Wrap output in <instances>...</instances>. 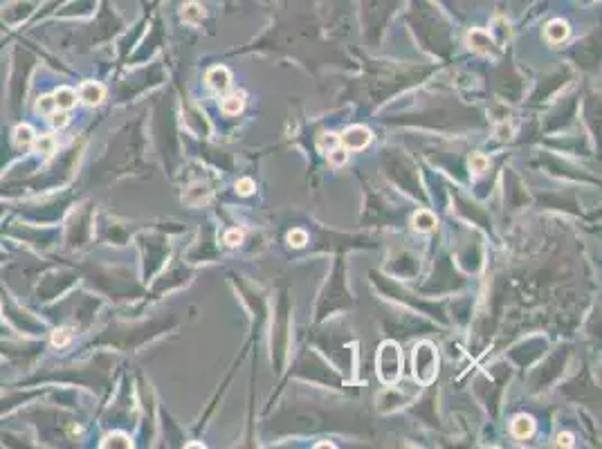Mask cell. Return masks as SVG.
Instances as JSON below:
<instances>
[{
	"mask_svg": "<svg viewBox=\"0 0 602 449\" xmlns=\"http://www.w3.org/2000/svg\"><path fill=\"white\" fill-rule=\"evenodd\" d=\"M16 142L18 144H30L32 142V128L30 126H18L16 128Z\"/></svg>",
	"mask_w": 602,
	"mask_h": 449,
	"instance_id": "obj_16",
	"label": "cell"
},
{
	"mask_svg": "<svg viewBox=\"0 0 602 449\" xmlns=\"http://www.w3.org/2000/svg\"><path fill=\"white\" fill-rule=\"evenodd\" d=\"M470 169L474 171V173H483L488 169V158L486 155H472L470 158Z\"/></svg>",
	"mask_w": 602,
	"mask_h": 449,
	"instance_id": "obj_15",
	"label": "cell"
},
{
	"mask_svg": "<svg viewBox=\"0 0 602 449\" xmlns=\"http://www.w3.org/2000/svg\"><path fill=\"white\" fill-rule=\"evenodd\" d=\"M439 373V353L430 342H423L414 348V375L421 384H432Z\"/></svg>",
	"mask_w": 602,
	"mask_h": 449,
	"instance_id": "obj_2",
	"label": "cell"
},
{
	"mask_svg": "<svg viewBox=\"0 0 602 449\" xmlns=\"http://www.w3.org/2000/svg\"><path fill=\"white\" fill-rule=\"evenodd\" d=\"M131 447V441H129V436L126 434H111L106 438V443H104V447Z\"/></svg>",
	"mask_w": 602,
	"mask_h": 449,
	"instance_id": "obj_14",
	"label": "cell"
},
{
	"mask_svg": "<svg viewBox=\"0 0 602 449\" xmlns=\"http://www.w3.org/2000/svg\"><path fill=\"white\" fill-rule=\"evenodd\" d=\"M236 191H239L241 196H250L254 191V182L250 178H241L239 182H236Z\"/></svg>",
	"mask_w": 602,
	"mask_h": 449,
	"instance_id": "obj_17",
	"label": "cell"
},
{
	"mask_svg": "<svg viewBox=\"0 0 602 449\" xmlns=\"http://www.w3.org/2000/svg\"><path fill=\"white\" fill-rule=\"evenodd\" d=\"M328 158H331L333 164H344L346 162V149H335L328 153Z\"/></svg>",
	"mask_w": 602,
	"mask_h": 449,
	"instance_id": "obj_21",
	"label": "cell"
},
{
	"mask_svg": "<svg viewBox=\"0 0 602 449\" xmlns=\"http://www.w3.org/2000/svg\"><path fill=\"white\" fill-rule=\"evenodd\" d=\"M54 108H57V104H54V97H41L39 111H43V113H52Z\"/></svg>",
	"mask_w": 602,
	"mask_h": 449,
	"instance_id": "obj_20",
	"label": "cell"
},
{
	"mask_svg": "<svg viewBox=\"0 0 602 449\" xmlns=\"http://www.w3.org/2000/svg\"><path fill=\"white\" fill-rule=\"evenodd\" d=\"M104 95H106L104 86L102 84H95V81H90V84H84V88H81V93H79V97L84 99V102L88 106H97L104 99Z\"/></svg>",
	"mask_w": 602,
	"mask_h": 449,
	"instance_id": "obj_6",
	"label": "cell"
},
{
	"mask_svg": "<svg viewBox=\"0 0 602 449\" xmlns=\"http://www.w3.org/2000/svg\"><path fill=\"white\" fill-rule=\"evenodd\" d=\"M207 84L212 86L214 90H218V93H225V90L230 88V84H232V75H230V70L223 68V66L212 68V70L207 72Z\"/></svg>",
	"mask_w": 602,
	"mask_h": 449,
	"instance_id": "obj_4",
	"label": "cell"
},
{
	"mask_svg": "<svg viewBox=\"0 0 602 449\" xmlns=\"http://www.w3.org/2000/svg\"><path fill=\"white\" fill-rule=\"evenodd\" d=\"M52 124L54 126H66L68 124V115L66 113H52Z\"/></svg>",
	"mask_w": 602,
	"mask_h": 449,
	"instance_id": "obj_22",
	"label": "cell"
},
{
	"mask_svg": "<svg viewBox=\"0 0 602 449\" xmlns=\"http://www.w3.org/2000/svg\"><path fill=\"white\" fill-rule=\"evenodd\" d=\"M412 225L416 232H432L436 227V216L432 212H427V209H421V212L412 218Z\"/></svg>",
	"mask_w": 602,
	"mask_h": 449,
	"instance_id": "obj_8",
	"label": "cell"
},
{
	"mask_svg": "<svg viewBox=\"0 0 602 449\" xmlns=\"http://www.w3.org/2000/svg\"><path fill=\"white\" fill-rule=\"evenodd\" d=\"M205 18V9L200 3H196V0H191V3H187L185 7H182V21L189 23V25H198L200 21Z\"/></svg>",
	"mask_w": 602,
	"mask_h": 449,
	"instance_id": "obj_7",
	"label": "cell"
},
{
	"mask_svg": "<svg viewBox=\"0 0 602 449\" xmlns=\"http://www.w3.org/2000/svg\"><path fill=\"white\" fill-rule=\"evenodd\" d=\"M371 140H373V135L369 128H364V126H353L344 135H340V144L346 151H362L364 146L371 144Z\"/></svg>",
	"mask_w": 602,
	"mask_h": 449,
	"instance_id": "obj_3",
	"label": "cell"
},
{
	"mask_svg": "<svg viewBox=\"0 0 602 449\" xmlns=\"http://www.w3.org/2000/svg\"><path fill=\"white\" fill-rule=\"evenodd\" d=\"M54 146H57V142L52 140L50 135H41L39 140L34 142V149L39 151V153H45V155H50V153H54Z\"/></svg>",
	"mask_w": 602,
	"mask_h": 449,
	"instance_id": "obj_12",
	"label": "cell"
},
{
	"mask_svg": "<svg viewBox=\"0 0 602 449\" xmlns=\"http://www.w3.org/2000/svg\"><path fill=\"white\" fill-rule=\"evenodd\" d=\"M243 241V232L241 229H230V232L225 234V243L227 245H239Z\"/></svg>",
	"mask_w": 602,
	"mask_h": 449,
	"instance_id": "obj_19",
	"label": "cell"
},
{
	"mask_svg": "<svg viewBox=\"0 0 602 449\" xmlns=\"http://www.w3.org/2000/svg\"><path fill=\"white\" fill-rule=\"evenodd\" d=\"M378 378L385 384H396L403 375V353L396 342H385L378 351Z\"/></svg>",
	"mask_w": 602,
	"mask_h": 449,
	"instance_id": "obj_1",
	"label": "cell"
},
{
	"mask_svg": "<svg viewBox=\"0 0 602 449\" xmlns=\"http://www.w3.org/2000/svg\"><path fill=\"white\" fill-rule=\"evenodd\" d=\"M54 104H57V108H63V111H70L72 106H77V93L72 88H59L57 95H54Z\"/></svg>",
	"mask_w": 602,
	"mask_h": 449,
	"instance_id": "obj_9",
	"label": "cell"
},
{
	"mask_svg": "<svg viewBox=\"0 0 602 449\" xmlns=\"http://www.w3.org/2000/svg\"><path fill=\"white\" fill-rule=\"evenodd\" d=\"M288 243L295 247H304L308 243V234L304 232V229H293V232L288 234Z\"/></svg>",
	"mask_w": 602,
	"mask_h": 449,
	"instance_id": "obj_13",
	"label": "cell"
},
{
	"mask_svg": "<svg viewBox=\"0 0 602 449\" xmlns=\"http://www.w3.org/2000/svg\"><path fill=\"white\" fill-rule=\"evenodd\" d=\"M245 106V99L243 95H234V97H227L223 102V113L225 115H239L243 111Z\"/></svg>",
	"mask_w": 602,
	"mask_h": 449,
	"instance_id": "obj_11",
	"label": "cell"
},
{
	"mask_svg": "<svg viewBox=\"0 0 602 449\" xmlns=\"http://www.w3.org/2000/svg\"><path fill=\"white\" fill-rule=\"evenodd\" d=\"M533 432H535V423L531 416H517L513 420V434L517 438H528Z\"/></svg>",
	"mask_w": 602,
	"mask_h": 449,
	"instance_id": "obj_10",
	"label": "cell"
},
{
	"mask_svg": "<svg viewBox=\"0 0 602 449\" xmlns=\"http://www.w3.org/2000/svg\"><path fill=\"white\" fill-rule=\"evenodd\" d=\"M544 32H546V39H549L551 43H562L569 36L571 27L567 21H562V18H555V21L546 25Z\"/></svg>",
	"mask_w": 602,
	"mask_h": 449,
	"instance_id": "obj_5",
	"label": "cell"
},
{
	"mask_svg": "<svg viewBox=\"0 0 602 449\" xmlns=\"http://www.w3.org/2000/svg\"><path fill=\"white\" fill-rule=\"evenodd\" d=\"M558 445L560 447H573V436L571 434H560L558 436Z\"/></svg>",
	"mask_w": 602,
	"mask_h": 449,
	"instance_id": "obj_23",
	"label": "cell"
},
{
	"mask_svg": "<svg viewBox=\"0 0 602 449\" xmlns=\"http://www.w3.org/2000/svg\"><path fill=\"white\" fill-rule=\"evenodd\" d=\"M70 328H61V331H54V335H52V342L57 344V346H63V344H68L70 342Z\"/></svg>",
	"mask_w": 602,
	"mask_h": 449,
	"instance_id": "obj_18",
	"label": "cell"
}]
</instances>
